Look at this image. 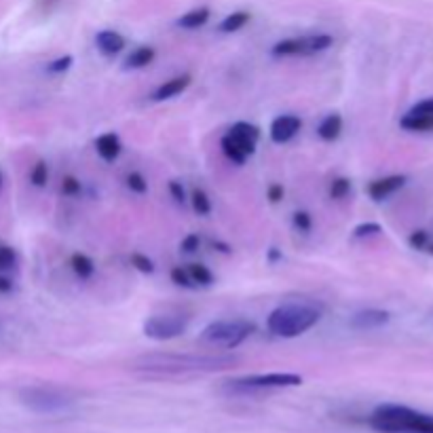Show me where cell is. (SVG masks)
<instances>
[{
  "instance_id": "cell-40",
  "label": "cell",
  "mask_w": 433,
  "mask_h": 433,
  "mask_svg": "<svg viewBox=\"0 0 433 433\" xmlns=\"http://www.w3.org/2000/svg\"><path fill=\"white\" fill-rule=\"evenodd\" d=\"M13 290V281L4 275H0V294H9Z\"/></svg>"
},
{
  "instance_id": "cell-30",
  "label": "cell",
  "mask_w": 433,
  "mask_h": 433,
  "mask_svg": "<svg viewBox=\"0 0 433 433\" xmlns=\"http://www.w3.org/2000/svg\"><path fill=\"white\" fill-rule=\"evenodd\" d=\"M292 226H294L298 232L309 235V232H311V228H313V218H311L309 212L298 210V212H294V214H292Z\"/></svg>"
},
{
  "instance_id": "cell-4",
  "label": "cell",
  "mask_w": 433,
  "mask_h": 433,
  "mask_svg": "<svg viewBox=\"0 0 433 433\" xmlns=\"http://www.w3.org/2000/svg\"><path fill=\"white\" fill-rule=\"evenodd\" d=\"M254 330L256 325L247 320H218L206 325L199 338L208 344H216L226 351H232L241 342H245L254 334Z\"/></svg>"
},
{
  "instance_id": "cell-20",
  "label": "cell",
  "mask_w": 433,
  "mask_h": 433,
  "mask_svg": "<svg viewBox=\"0 0 433 433\" xmlns=\"http://www.w3.org/2000/svg\"><path fill=\"white\" fill-rule=\"evenodd\" d=\"M70 266H72V271H74V275L79 279H89L96 273V262L87 254H81V252L70 256Z\"/></svg>"
},
{
  "instance_id": "cell-34",
  "label": "cell",
  "mask_w": 433,
  "mask_h": 433,
  "mask_svg": "<svg viewBox=\"0 0 433 433\" xmlns=\"http://www.w3.org/2000/svg\"><path fill=\"white\" fill-rule=\"evenodd\" d=\"M72 62H74V57H72V55H64V57H57V60H53V62H51V64L47 66V72H51V74H62V72L70 70Z\"/></svg>"
},
{
  "instance_id": "cell-15",
  "label": "cell",
  "mask_w": 433,
  "mask_h": 433,
  "mask_svg": "<svg viewBox=\"0 0 433 433\" xmlns=\"http://www.w3.org/2000/svg\"><path fill=\"white\" fill-rule=\"evenodd\" d=\"M120 150H123V144H120V137H118L114 131H106V133H102V135L96 140V152H98L106 163L116 161L118 154H120Z\"/></svg>"
},
{
  "instance_id": "cell-31",
  "label": "cell",
  "mask_w": 433,
  "mask_h": 433,
  "mask_svg": "<svg viewBox=\"0 0 433 433\" xmlns=\"http://www.w3.org/2000/svg\"><path fill=\"white\" fill-rule=\"evenodd\" d=\"M81 191H83V184H81L79 178H74V176H64V180H62V195H64V197H79Z\"/></svg>"
},
{
  "instance_id": "cell-12",
  "label": "cell",
  "mask_w": 433,
  "mask_h": 433,
  "mask_svg": "<svg viewBox=\"0 0 433 433\" xmlns=\"http://www.w3.org/2000/svg\"><path fill=\"white\" fill-rule=\"evenodd\" d=\"M406 176H385V178H378V180H372L368 186H366V193L370 195L372 201H385L387 197H391L393 193H398L404 184H406Z\"/></svg>"
},
{
  "instance_id": "cell-24",
  "label": "cell",
  "mask_w": 433,
  "mask_h": 433,
  "mask_svg": "<svg viewBox=\"0 0 433 433\" xmlns=\"http://www.w3.org/2000/svg\"><path fill=\"white\" fill-rule=\"evenodd\" d=\"M191 206H193V212H195L197 216L206 218L212 214V201H210L208 193L201 191V189L193 191V195H191Z\"/></svg>"
},
{
  "instance_id": "cell-19",
  "label": "cell",
  "mask_w": 433,
  "mask_h": 433,
  "mask_svg": "<svg viewBox=\"0 0 433 433\" xmlns=\"http://www.w3.org/2000/svg\"><path fill=\"white\" fill-rule=\"evenodd\" d=\"M208 21H210V9L199 6V9H193V11L184 13L182 17H178L176 26L182 28V30H197V28L206 26Z\"/></svg>"
},
{
  "instance_id": "cell-27",
  "label": "cell",
  "mask_w": 433,
  "mask_h": 433,
  "mask_svg": "<svg viewBox=\"0 0 433 433\" xmlns=\"http://www.w3.org/2000/svg\"><path fill=\"white\" fill-rule=\"evenodd\" d=\"M125 184H127V189H129L131 193H135V195H144V193H148V182H146V178H144L140 171H131V174H127Z\"/></svg>"
},
{
  "instance_id": "cell-6",
  "label": "cell",
  "mask_w": 433,
  "mask_h": 433,
  "mask_svg": "<svg viewBox=\"0 0 433 433\" xmlns=\"http://www.w3.org/2000/svg\"><path fill=\"white\" fill-rule=\"evenodd\" d=\"M334 38L330 34H305V36H292L275 43L271 47L273 57H307L324 53L332 47Z\"/></svg>"
},
{
  "instance_id": "cell-9",
  "label": "cell",
  "mask_w": 433,
  "mask_h": 433,
  "mask_svg": "<svg viewBox=\"0 0 433 433\" xmlns=\"http://www.w3.org/2000/svg\"><path fill=\"white\" fill-rule=\"evenodd\" d=\"M247 157H252L256 152V146H258V140H260V129L252 123H245V120H239L235 123L228 133H226Z\"/></svg>"
},
{
  "instance_id": "cell-1",
  "label": "cell",
  "mask_w": 433,
  "mask_h": 433,
  "mask_svg": "<svg viewBox=\"0 0 433 433\" xmlns=\"http://www.w3.org/2000/svg\"><path fill=\"white\" fill-rule=\"evenodd\" d=\"M241 359L232 353H159L142 355L133 361L135 372L157 374V376H186L230 370Z\"/></svg>"
},
{
  "instance_id": "cell-11",
  "label": "cell",
  "mask_w": 433,
  "mask_h": 433,
  "mask_svg": "<svg viewBox=\"0 0 433 433\" xmlns=\"http://www.w3.org/2000/svg\"><path fill=\"white\" fill-rule=\"evenodd\" d=\"M391 322V313L383 311V309H364L359 313H355L351 317L349 325L357 332H370V330H378L383 325Z\"/></svg>"
},
{
  "instance_id": "cell-28",
  "label": "cell",
  "mask_w": 433,
  "mask_h": 433,
  "mask_svg": "<svg viewBox=\"0 0 433 433\" xmlns=\"http://www.w3.org/2000/svg\"><path fill=\"white\" fill-rule=\"evenodd\" d=\"M129 260H131V266H135L140 273H144V275H152V273H154V262H152L146 254L133 252Z\"/></svg>"
},
{
  "instance_id": "cell-26",
  "label": "cell",
  "mask_w": 433,
  "mask_h": 433,
  "mask_svg": "<svg viewBox=\"0 0 433 433\" xmlns=\"http://www.w3.org/2000/svg\"><path fill=\"white\" fill-rule=\"evenodd\" d=\"M351 193V180L349 178H334L330 182V199L340 201Z\"/></svg>"
},
{
  "instance_id": "cell-25",
  "label": "cell",
  "mask_w": 433,
  "mask_h": 433,
  "mask_svg": "<svg viewBox=\"0 0 433 433\" xmlns=\"http://www.w3.org/2000/svg\"><path fill=\"white\" fill-rule=\"evenodd\" d=\"M30 182L36 189H45L47 186V182H49V165H47V161L38 159L34 163V167L30 169Z\"/></svg>"
},
{
  "instance_id": "cell-44",
  "label": "cell",
  "mask_w": 433,
  "mask_h": 433,
  "mask_svg": "<svg viewBox=\"0 0 433 433\" xmlns=\"http://www.w3.org/2000/svg\"><path fill=\"white\" fill-rule=\"evenodd\" d=\"M2 182H4V178H2V171H0V186H2Z\"/></svg>"
},
{
  "instance_id": "cell-35",
  "label": "cell",
  "mask_w": 433,
  "mask_h": 433,
  "mask_svg": "<svg viewBox=\"0 0 433 433\" xmlns=\"http://www.w3.org/2000/svg\"><path fill=\"white\" fill-rule=\"evenodd\" d=\"M201 245V237L197 232H189L182 241H180V252L184 254H195Z\"/></svg>"
},
{
  "instance_id": "cell-32",
  "label": "cell",
  "mask_w": 433,
  "mask_h": 433,
  "mask_svg": "<svg viewBox=\"0 0 433 433\" xmlns=\"http://www.w3.org/2000/svg\"><path fill=\"white\" fill-rule=\"evenodd\" d=\"M378 232H383V226H381V224H376V222H361V224L355 226L353 237H355V239H366V237H374V235H378Z\"/></svg>"
},
{
  "instance_id": "cell-33",
  "label": "cell",
  "mask_w": 433,
  "mask_h": 433,
  "mask_svg": "<svg viewBox=\"0 0 433 433\" xmlns=\"http://www.w3.org/2000/svg\"><path fill=\"white\" fill-rule=\"evenodd\" d=\"M429 241H432V235H429L427 230H415V232H410V237H408V243H410L415 249H419V252H425V247H427Z\"/></svg>"
},
{
  "instance_id": "cell-39",
  "label": "cell",
  "mask_w": 433,
  "mask_h": 433,
  "mask_svg": "<svg viewBox=\"0 0 433 433\" xmlns=\"http://www.w3.org/2000/svg\"><path fill=\"white\" fill-rule=\"evenodd\" d=\"M408 112H412V114H429V116H433V98H427V100L415 104Z\"/></svg>"
},
{
  "instance_id": "cell-17",
  "label": "cell",
  "mask_w": 433,
  "mask_h": 433,
  "mask_svg": "<svg viewBox=\"0 0 433 433\" xmlns=\"http://www.w3.org/2000/svg\"><path fill=\"white\" fill-rule=\"evenodd\" d=\"M342 133V116L338 112H330L322 118V123L317 125V135L324 142H334L338 140Z\"/></svg>"
},
{
  "instance_id": "cell-10",
  "label": "cell",
  "mask_w": 433,
  "mask_h": 433,
  "mask_svg": "<svg viewBox=\"0 0 433 433\" xmlns=\"http://www.w3.org/2000/svg\"><path fill=\"white\" fill-rule=\"evenodd\" d=\"M303 127V120L300 116L296 114H279L273 118L271 127H269V135L275 144H286L290 142Z\"/></svg>"
},
{
  "instance_id": "cell-7",
  "label": "cell",
  "mask_w": 433,
  "mask_h": 433,
  "mask_svg": "<svg viewBox=\"0 0 433 433\" xmlns=\"http://www.w3.org/2000/svg\"><path fill=\"white\" fill-rule=\"evenodd\" d=\"M232 389L243 391H260V389H283V387H298L303 385V376L294 372H269V374H252L232 378L228 383Z\"/></svg>"
},
{
  "instance_id": "cell-16",
  "label": "cell",
  "mask_w": 433,
  "mask_h": 433,
  "mask_svg": "<svg viewBox=\"0 0 433 433\" xmlns=\"http://www.w3.org/2000/svg\"><path fill=\"white\" fill-rule=\"evenodd\" d=\"M154 47L150 45H142V47H135L127 57H125V64L123 68L125 70H142L146 66H150L154 62Z\"/></svg>"
},
{
  "instance_id": "cell-42",
  "label": "cell",
  "mask_w": 433,
  "mask_h": 433,
  "mask_svg": "<svg viewBox=\"0 0 433 433\" xmlns=\"http://www.w3.org/2000/svg\"><path fill=\"white\" fill-rule=\"evenodd\" d=\"M212 247H218V252H222V254H230V245H228V243H222V241H212Z\"/></svg>"
},
{
  "instance_id": "cell-22",
  "label": "cell",
  "mask_w": 433,
  "mask_h": 433,
  "mask_svg": "<svg viewBox=\"0 0 433 433\" xmlns=\"http://www.w3.org/2000/svg\"><path fill=\"white\" fill-rule=\"evenodd\" d=\"M186 271H189V275H191V279H193L195 286L210 288V286L214 283V273H212L206 264H201V262H193V264H189Z\"/></svg>"
},
{
  "instance_id": "cell-8",
  "label": "cell",
  "mask_w": 433,
  "mask_h": 433,
  "mask_svg": "<svg viewBox=\"0 0 433 433\" xmlns=\"http://www.w3.org/2000/svg\"><path fill=\"white\" fill-rule=\"evenodd\" d=\"M189 327V317L186 315H152L144 322V334L152 340H174L180 334H184Z\"/></svg>"
},
{
  "instance_id": "cell-21",
  "label": "cell",
  "mask_w": 433,
  "mask_h": 433,
  "mask_svg": "<svg viewBox=\"0 0 433 433\" xmlns=\"http://www.w3.org/2000/svg\"><path fill=\"white\" fill-rule=\"evenodd\" d=\"M252 19V15L247 11H235L230 15H226L222 21H220V32L224 34H232V32H239L241 28L247 26V21Z\"/></svg>"
},
{
  "instance_id": "cell-3",
  "label": "cell",
  "mask_w": 433,
  "mask_h": 433,
  "mask_svg": "<svg viewBox=\"0 0 433 433\" xmlns=\"http://www.w3.org/2000/svg\"><path fill=\"white\" fill-rule=\"evenodd\" d=\"M322 311L309 303H288L271 311L266 317V330L279 338H296L320 324Z\"/></svg>"
},
{
  "instance_id": "cell-38",
  "label": "cell",
  "mask_w": 433,
  "mask_h": 433,
  "mask_svg": "<svg viewBox=\"0 0 433 433\" xmlns=\"http://www.w3.org/2000/svg\"><path fill=\"white\" fill-rule=\"evenodd\" d=\"M283 195H286V189H283L281 184H277V182L269 184V189H266V199H269L271 203H279V201L283 199Z\"/></svg>"
},
{
  "instance_id": "cell-18",
  "label": "cell",
  "mask_w": 433,
  "mask_h": 433,
  "mask_svg": "<svg viewBox=\"0 0 433 433\" xmlns=\"http://www.w3.org/2000/svg\"><path fill=\"white\" fill-rule=\"evenodd\" d=\"M400 127L404 131H415V133H425V131H433V116L429 114H412L406 112L400 120Z\"/></svg>"
},
{
  "instance_id": "cell-23",
  "label": "cell",
  "mask_w": 433,
  "mask_h": 433,
  "mask_svg": "<svg viewBox=\"0 0 433 433\" xmlns=\"http://www.w3.org/2000/svg\"><path fill=\"white\" fill-rule=\"evenodd\" d=\"M220 148H222V152H224V157L232 163V165H245V161H247V154L228 137V135H224L222 140H220Z\"/></svg>"
},
{
  "instance_id": "cell-14",
  "label": "cell",
  "mask_w": 433,
  "mask_h": 433,
  "mask_svg": "<svg viewBox=\"0 0 433 433\" xmlns=\"http://www.w3.org/2000/svg\"><path fill=\"white\" fill-rule=\"evenodd\" d=\"M96 47L104 57H114L125 49V38L116 30H102L96 36Z\"/></svg>"
},
{
  "instance_id": "cell-43",
  "label": "cell",
  "mask_w": 433,
  "mask_h": 433,
  "mask_svg": "<svg viewBox=\"0 0 433 433\" xmlns=\"http://www.w3.org/2000/svg\"><path fill=\"white\" fill-rule=\"evenodd\" d=\"M425 252H427V254H432V256H433V241H429V243H427Z\"/></svg>"
},
{
  "instance_id": "cell-29",
  "label": "cell",
  "mask_w": 433,
  "mask_h": 433,
  "mask_svg": "<svg viewBox=\"0 0 433 433\" xmlns=\"http://www.w3.org/2000/svg\"><path fill=\"white\" fill-rule=\"evenodd\" d=\"M169 277H171V281H174L178 288H186V290L197 288V286L193 283V279H191V275H189V271H186L184 266H174V269L169 271Z\"/></svg>"
},
{
  "instance_id": "cell-41",
  "label": "cell",
  "mask_w": 433,
  "mask_h": 433,
  "mask_svg": "<svg viewBox=\"0 0 433 433\" xmlns=\"http://www.w3.org/2000/svg\"><path fill=\"white\" fill-rule=\"evenodd\" d=\"M266 260H269V262H277V260H281V252H279L277 247H271V249H269Z\"/></svg>"
},
{
  "instance_id": "cell-36",
  "label": "cell",
  "mask_w": 433,
  "mask_h": 433,
  "mask_svg": "<svg viewBox=\"0 0 433 433\" xmlns=\"http://www.w3.org/2000/svg\"><path fill=\"white\" fill-rule=\"evenodd\" d=\"M17 262V254L13 247H6V245H0V271H6V269H13Z\"/></svg>"
},
{
  "instance_id": "cell-2",
  "label": "cell",
  "mask_w": 433,
  "mask_h": 433,
  "mask_svg": "<svg viewBox=\"0 0 433 433\" xmlns=\"http://www.w3.org/2000/svg\"><path fill=\"white\" fill-rule=\"evenodd\" d=\"M368 423L381 433H433V415L400 404H381Z\"/></svg>"
},
{
  "instance_id": "cell-13",
  "label": "cell",
  "mask_w": 433,
  "mask_h": 433,
  "mask_svg": "<svg viewBox=\"0 0 433 433\" xmlns=\"http://www.w3.org/2000/svg\"><path fill=\"white\" fill-rule=\"evenodd\" d=\"M193 83V77L191 74H180V77H174L165 83H161L157 87V91L152 94V100L154 102H165V100H171L176 96H180L182 91L189 89V85Z\"/></svg>"
},
{
  "instance_id": "cell-5",
  "label": "cell",
  "mask_w": 433,
  "mask_h": 433,
  "mask_svg": "<svg viewBox=\"0 0 433 433\" xmlns=\"http://www.w3.org/2000/svg\"><path fill=\"white\" fill-rule=\"evenodd\" d=\"M21 402L34 412L40 415H55L68 410L74 400L68 391L53 389V387H30L21 391Z\"/></svg>"
},
{
  "instance_id": "cell-37",
  "label": "cell",
  "mask_w": 433,
  "mask_h": 433,
  "mask_svg": "<svg viewBox=\"0 0 433 433\" xmlns=\"http://www.w3.org/2000/svg\"><path fill=\"white\" fill-rule=\"evenodd\" d=\"M167 189H169V195H171V199L176 201V203H186L189 201V197H186V191H184V186H182V182H178V180H169V184H167Z\"/></svg>"
}]
</instances>
